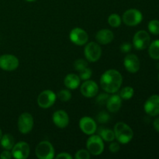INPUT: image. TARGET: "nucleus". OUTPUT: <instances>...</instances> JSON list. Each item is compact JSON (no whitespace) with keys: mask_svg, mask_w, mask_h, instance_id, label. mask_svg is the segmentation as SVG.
<instances>
[{"mask_svg":"<svg viewBox=\"0 0 159 159\" xmlns=\"http://www.w3.org/2000/svg\"><path fill=\"white\" fill-rule=\"evenodd\" d=\"M123 77L120 73L114 69L106 71L100 78V85L107 93H115L120 89Z\"/></svg>","mask_w":159,"mask_h":159,"instance_id":"1","label":"nucleus"},{"mask_svg":"<svg viewBox=\"0 0 159 159\" xmlns=\"http://www.w3.org/2000/svg\"><path fill=\"white\" fill-rule=\"evenodd\" d=\"M113 131L115 134V138H116L121 144H127L134 137L132 129L124 122H119L115 124Z\"/></svg>","mask_w":159,"mask_h":159,"instance_id":"2","label":"nucleus"},{"mask_svg":"<svg viewBox=\"0 0 159 159\" xmlns=\"http://www.w3.org/2000/svg\"><path fill=\"white\" fill-rule=\"evenodd\" d=\"M35 154L40 159H52L54 157V149L49 141H43L37 144Z\"/></svg>","mask_w":159,"mask_h":159,"instance_id":"3","label":"nucleus"},{"mask_svg":"<svg viewBox=\"0 0 159 159\" xmlns=\"http://www.w3.org/2000/svg\"><path fill=\"white\" fill-rule=\"evenodd\" d=\"M87 150L93 155H99L104 150L103 140L99 135H91L86 142Z\"/></svg>","mask_w":159,"mask_h":159,"instance_id":"4","label":"nucleus"},{"mask_svg":"<svg viewBox=\"0 0 159 159\" xmlns=\"http://www.w3.org/2000/svg\"><path fill=\"white\" fill-rule=\"evenodd\" d=\"M85 58L90 62H96L100 58L102 54V49L100 46L96 42H90L87 43L84 49Z\"/></svg>","mask_w":159,"mask_h":159,"instance_id":"5","label":"nucleus"},{"mask_svg":"<svg viewBox=\"0 0 159 159\" xmlns=\"http://www.w3.org/2000/svg\"><path fill=\"white\" fill-rule=\"evenodd\" d=\"M17 126L20 132L23 134L30 133L34 127V118L30 113H23L19 116Z\"/></svg>","mask_w":159,"mask_h":159,"instance_id":"6","label":"nucleus"},{"mask_svg":"<svg viewBox=\"0 0 159 159\" xmlns=\"http://www.w3.org/2000/svg\"><path fill=\"white\" fill-rule=\"evenodd\" d=\"M143 20L142 13L138 9H130L123 15V21L126 25L130 26H137Z\"/></svg>","mask_w":159,"mask_h":159,"instance_id":"7","label":"nucleus"},{"mask_svg":"<svg viewBox=\"0 0 159 159\" xmlns=\"http://www.w3.org/2000/svg\"><path fill=\"white\" fill-rule=\"evenodd\" d=\"M57 99V95L51 90H44L39 95L37 98V103L39 107L47 109L54 105Z\"/></svg>","mask_w":159,"mask_h":159,"instance_id":"8","label":"nucleus"},{"mask_svg":"<svg viewBox=\"0 0 159 159\" xmlns=\"http://www.w3.org/2000/svg\"><path fill=\"white\" fill-rule=\"evenodd\" d=\"M150 36L145 30H140L135 34L133 38L134 47L137 50H144L150 44Z\"/></svg>","mask_w":159,"mask_h":159,"instance_id":"9","label":"nucleus"},{"mask_svg":"<svg viewBox=\"0 0 159 159\" xmlns=\"http://www.w3.org/2000/svg\"><path fill=\"white\" fill-rule=\"evenodd\" d=\"M19 59L12 54L0 56V68L5 71H14L19 67Z\"/></svg>","mask_w":159,"mask_h":159,"instance_id":"10","label":"nucleus"},{"mask_svg":"<svg viewBox=\"0 0 159 159\" xmlns=\"http://www.w3.org/2000/svg\"><path fill=\"white\" fill-rule=\"evenodd\" d=\"M30 149L29 144L23 141L14 144L13 148H12V157L16 159L27 158L30 155Z\"/></svg>","mask_w":159,"mask_h":159,"instance_id":"11","label":"nucleus"},{"mask_svg":"<svg viewBox=\"0 0 159 159\" xmlns=\"http://www.w3.org/2000/svg\"><path fill=\"white\" fill-rule=\"evenodd\" d=\"M146 113L152 116L159 115V95H153L147 99L144 106Z\"/></svg>","mask_w":159,"mask_h":159,"instance_id":"12","label":"nucleus"},{"mask_svg":"<svg viewBox=\"0 0 159 159\" xmlns=\"http://www.w3.org/2000/svg\"><path fill=\"white\" fill-rule=\"evenodd\" d=\"M69 37L72 43L76 45H79V46L85 44L89 40L88 34L82 28L79 27L74 28L71 31Z\"/></svg>","mask_w":159,"mask_h":159,"instance_id":"13","label":"nucleus"},{"mask_svg":"<svg viewBox=\"0 0 159 159\" xmlns=\"http://www.w3.org/2000/svg\"><path fill=\"white\" fill-rule=\"evenodd\" d=\"M79 127L84 134L87 135L94 134L97 130L96 121L91 117L84 116L79 121Z\"/></svg>","mask_w":159,"mask_h":159,"instance_id":"14","label":"nucleus"},{"mask_svg":"<svg viewBox=\"0 0 159 159\" xmlns=\"http://www.w3.org/2000/svg\"><path fill=\"white\" fill-rule=\"evenodd\" d=\"M81 93L85 97L92 98L95 97L98 94L99 87L96 82L92 80H85V82L81 85Z\"/></svg>","mask_w":159,"mask_h":159,"instance_id":"15","label":"nucleus"},{"mask_svg":"<svg viewBox=\"0 0 159 159\" xmlns=\"http://www.w3.org/2000/svg\"><path fill=\"white\" fill-rule=\"evenodd\" d=\"M124 65L127 71L130 73H136L140 69V61L138 56L133 54H129L124 57Z\"/></svg>","mask_w":159,"mask_h":159,"instance_id":"16","label":"nucleus"},{"mask_svg":"<svg viewBox=\"0 0 159 159\" xmlns=\"http://www.w3.org/2000/svg\"><path fill=\"white\" fill-rule=\"evenodd\" d=\"M52 120L56 127L61 129L66 127L69 123V117H68V113L65 110H61L54 112L52 116Z\"/></svg>","mask_w":159,"mask_h":159,"instance_id":"17","label":"nucleus"},{"mask_svg":"<svg viewBox=\"0 0 159 159\" xmlns=\"http://www.w3.org/2000/svg\"><path fill=\"white\" fill-rule=\"evenodd\" d=\"M114 38L113 33L107 29H102L98 31L96 35V40L100 44H107L113 41Z\"/></svg>","mask_w":159,"mask_h":159,"instance_id":"18","label":"nucleus"},{"mask_svg":"<svg viewBox=\"0 0 159 159\" xmlns=\"http://www.w3.org/2000/svg\"><path fill=\"white\" fill-rule=\"evenodd\" d=\"M122 99L119 95H113L110 96L107 102V108L111 113H116L119 111L122 105Z\"/></svg>","mask_w":159,"mask_h":159,"instance_id":"19","label":"nucleus"},{"mask_svg":"<svg viewBox=\"0 0 159 159\" xmlns=\"http://www.w3.org/2000/svg\"><path fill=\"white\" fill-rule=\"evenodd\" d=\"M81 79L79 75L75 74H68L65 78L64 83L68 89H75L80 85Z\"/></svg>","mask_w":159,"mask_h":159,"instance_id":"20","label":"nucleus"},{"mask_svg":"<svg viewBox=\"0 0 159 159\" xmlns=\"http://www.w3.org/2000/svg\"><path fill=\"white\" fill-rule=\"evenodd\" d=\"M0 143L1 145L5 150H12L13 148L14 144H15V140L12 135L9 134H6L2 135L1 140H0Z\"/></svg>","mask_w":159,"mask_h":159,"instance_id":"21","label":"nucleus"},{"mask_svg":"<svg viewBox=\"0 0 159 159\" xmlns=\"http://www.w3.org/2000/svg\"><path fill=\"white\" fill-rule=\"evenodd\" d=\"M98 134H99V136L107 142H112L115 139L114 131L110 130V129H105L103 127H100L98 130Z\"/></svg>","mask_w":159,"mask_h":159,"instance_id":"22","label":"nucleus"},{"mask_svg":"<svg viewBox=\"0 0 159 159\" xmlns=\"http://www.w3.org/2000/svg\"><path fill=\"white\" fill-rule=\"evenodd\" d=\"M148 53L152 58L155 60L159 59V40H156L149 44Z\"/></svg>","mask_w":159,"mask_h":159,"instance_id":"23","label":"nucleus"},{"mask_svg":"<svg viewBox=\"0 0 159 159\" xmlns=\"http://www.w3.org/2000/svg\"><path fill=\"white\" fill-rule=\"evenodd\" d=\"M134 94V89L130 86H126L120 90L119 96H120V98L122 99L127 100V99H131L133 97Z\"/></svg>","mask_w":159,"mask_h":159,"instance_id":"24","label":"nucleus"},{"mask_svg":"<svg viewBox=\"0 0 159 159\" xmlns=\"http://www.w3.org/2000/svg\"><path fill=\"white\" fill-rule=\"evenodd\" d=\"M121 18L118 14L113 13L109 16L108 23L112 27H118L121 24Z\"/></svg>","mask_w":159,"mask_h":159,"instance_id":"25","label":"nucleus"},{"mask_svg":"<svg viewBox=\"0 0 159 159\" xmlns=\"http://www.w3.org/2000/svg\"><path fill=\"white\" fill-rule=\"evenodd\" d=\"M148 30L151 34L154 35H158L159 34V20H153L149 22L148 23Z\"/></svg>","mask_w":159,"mask_h":159,"instance_id":"26","label":"nucleus"},{"mask_svg":"<svg viewBox=\"0 0 159 159\" xmlns=\"http://www.w3.org/2000/svg\"><path fill=\"white\" fill-rule=\"evenodd\" d=\"M57 98H58L62 102H67L71 99V93L68 89H62L57 93Z\"/></svg>","mask_w":159,"mask_h":159,"instance_id":"27","label":"nucleus"},{"mask_svg":"<svg viewBox=\"0 0 159 159\" xmlns=\"http://www.w3.org/2000/svg\"><path fill=\"white\" fill-rule=\"evenodd\" d=\"M88 67V62L84 59H77L74 62V68L76 71H79Z\"/></svg>","mask_w":159,"mask_h":159,"instance_id":"28","label":"nucleus"},{"mask_svg":"<svg viewBox=\"0 0 159 159\" xmlns=\"http://www.w3.org/2000/svg\"><path fill=\"white\" fill-rule=\"evenodd\" d=\"M79 78L82 80H88L92 76V70L89 68L86 67L84 69L79 71Z\"/></svg>","mask_w":159,"mask_h":159,"instance_id":"29","label":"nucleus"},{"mask_svg":"<svg viewBox=\"0 0 159 159\" xmlns=\"http://www.w3.org/2000/svg\"><path fill=\"white\" fill-rule=\"evenodd\" d=\"M75 158L76 159H89L90 153L88 150H79L75 153Z\"/></svg>","mask_w":159,"mask_h":159,"instance_id":"30","label":"nucleus"},{"mask_svg":"<svg viewBox=\"0 0 159 159\" xmlns=\"http://www.w3.org/2000/svg\"><path fill=\"white\" fill-rule=\"evenodd\" d=\"M96 119H97L98 122L100 123V124H106L110 120V116L106 112H100L96 116Z\"/></svg>","mask_w":159,"mask_h":159,"instance_id":"31","label":"nucleus"},{"mask_svg":"<svg viewBox=\"0 0 159 159\" xmlns=\"http://www.w3.org/2000/svg\"><path fill=\"white\" fill-rule=\"evenodd\" d=\"M109 97H110V96L108 94H106V93L104 94V93H102V94H100L99 96H98V97L96 98V102L99 105H105V104H107Z\"/></svg>","mask_w":159,"mask_h":159,"instance_id":"32","label":"nucleus"},{"mask_svg":"<svg viewBox=\"0 0 159 159\" xmlns=\"http://www.w3.org/2000/svg\"><path fill=\"white\" fill-rule=\"evenodd\" d=\"M120 144L116 142H112L109 146V150L112 152V153H116L119 152L120 150Z\"/></svg>","mask_w":159,"mask_h":159,"instance_id":"33","label":"nucleus"},{"mask_svg":"<svg viewBox=\"0 0 159 159\" xmlns=\"http://www.w3.org/2000/svg\"><path fill=\"white\" fill-rule=\"evenodd\" d=\"M131 44L130 43H123L122 45L120 46V50L122 52H124V53H128L129 51L131 50Z\"/></svg>","mask_w":159,"mask_h":159,"instance_id":"34","label":"nucleus"},{"mask_svg":"<svg viewBox=\"0 0 159 159\" xmlns=\"http://www.w3.org/2000/svg\"><path fill=\"white\" fill-rule=\"evenodd\" d=\"M0 158L2 159H10L12 158V152H9V150H5L0 155Z\"/></svg>","mask_w":159,"mask_h":159,"instance_id":"35","label":"nucleus"},{"mask_svg":"<svg viewBox=\"0 0 159 159\" xmlns=\"http://www.w3.org/2000/svg\"><path fill=\"white\" fill-rule=\"evenodd\" d=\"M56 158L57 159H71L72 157H71V155H69L68 153H66V152H62V153L59 154L56 156Z\"/></svg>","mask_w":159,"mask_h":159,"instance_id":"36","label":"nucleus"},{"mask_svg":"<svg viewBox=\"0 0 159 159\" xmlns=\"http://www.w3.org/2000/svg\"><path fill=\"white\" fill-rule=\"evenodd\" d=\"M153 126L154 128L155 129V130L159 132V117L156 118V119L155 120V121H154L153 123Z\"/></svg>","mask_w":159,"mask_h":159,"instance_id":"37","label":"nucleus"},{"mask_svg":"<svg viewBox=\"0 0 159 159\" xmlns=\"http://www.w3.org/2000/svg\"><path fill=\"white\" fill-rule=\"evenodd\" d=\"M2 137V132L1 129H0V140H1Z\"/></svg>","mask_w":159,"mask_h":159,"instance_id":"38","label":"nucleus"},{"mask_svg":"<svg viewBox=\"0 0 159 159\" xmlns=\"http://www.w3.org/2000/svg\"><path fill=\"white\" fill-rule=\"evenodd\" d=\"M26 1H27V2H34V1H36V0H26Z\"/></svg>","mask_w":159,"mask_h":159,"instance_id":"39","label":"nucleus"},{"mask_svg":"<svg viewBox=\"0 0 159 159\" xmlns=\"http://www.w3.org/2000/svg\"><path fill=\"white\" fill-rule=\"evenodd\" d=\"M158 79H159V75H158Z\"/></svg>","mask_w":159,"mask_h":159,"instance_id":"40","label":"nucleus"}]
</instances>
